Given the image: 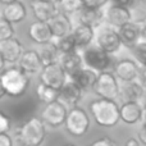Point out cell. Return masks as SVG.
Returning a JSON list of instances; mask_svg holds the SVG:
<instances>
[{
    "mask_svg": "<svg viewBox=\"0 0 146 146\" xmlns=\"http://www.w3.org/2000/svg\"><path fill=\"white\" fill-rule=\"evenodd\" d=\"M90 110L95 122L101 127L110 128L121 121V106L114 100L99 99L91 103Z\"/></svg>",
    "mask_w": 146,
    "mask_h": 146,
    "instance_id": "1",
    "label": "cell"
},
{
    "mask_svg": "<svg viewBox=\"0 0 146 146\" xmlns=\"http://www.w3.org/2000/svg\"><path fill=\"white\" fill-rule=\"evenodd\" d=\"M1 81L7 94L13 98L22 96L30 86V78L19 67H12L1 73Z\"/></svg>",
    "mask_w": 146,
    "mask_h": 146,
    "instance_id": "2",
    "label": "cell"
},
{
    "mask_svg": "<svg viewBox=\"0 0 146 146\" xmlns=\"http://www.w3.org/2000/svg\"><path fill=\"white\" fill-rule=\"evenodd\" d=\"M46 137V127L42 119L31 118L18 131V139L23 146H41Z\"/></svg>",
    "mask_w": 146,
    "mask_h": 146,
    "instance_id": "3",
    "label": "cell"
},
{
    "mask_svg": "<svg viewBox=\"0 0 146 146\" xmlns=\"http://www.w3.org/2000/svg\"><path fill=\"white\" fill-rule=\"evenodd\" d=\"M95 45L98 48H100L101 50H104L105 53L113 54L118 53L119 49L122 48V40L119 36L118 28H114L109 25L101 26L95 35Z\"/></svg>",
    "mask_w": 146,
    "mask_h": 146,
    "instance_id": "4",
    "label": "cell"
},
{
    "mask_svg": "<svg viewBox=\"0 0 146 146\" xmlns=\"http://www.w3.org/2000/svg\"><path fill=\"white\" fill-rule=\"evenodd\" d=\"M82 58L86 68H90L98 73L108 72V69L111 67V55L101 50L96 45L83 50Z\"/></svg>",
    "mask_w": 146,
    "mask_h": 146,
    "instance_id": "5",
    "label": "cell"
},
{
    "mask_svg": "<svg viewBox=\"0 0 146 146\" xmlns=\"http://www.w3.org/2000/svg\"><path fill=\"white\" fill-rule=\"evenodd\" d=\"M95 92L100 96V99L105 100H114L121 96V86L118 78L111 72H103L99 74L98 82L95 86Z\"/></svg>",
    "mask_w": 146,
    "mask_h": 146,
    "instance_id": "6",
    "label": "cell"
},
{
    "mask_svg": "<svg viewBox=\"0 0 146 146\" xmlns=\"http://www.w3.org/2000/svg\"><path fill=\"white\" fill-rule=\"evenodd\" d=\"M66 128L74 137H81L86 135L90 128V117L87 111L80 106L72 108L67 117Z\"/></svg>",
    "mask_w": 146,
    "mask_h": 146,
    "instance_id": "7",
    "label": "cell"
},
{
    "mask_svg": "<svg viewBox=\"0 0 146 146\" xmlns=\"http://www.w3.org/2000/svg\"><path fill=\"white\" fill-rule=\"evenodd\" d=\"M68 113L69 111L66 104L60 100H56L51 104H48L44 108L42 113H41V118L45 124L53 127V128H56V127H60L62 124H66Z\"/></svg>",
    "mask_w": 146,
    "mask_h": 146,
    "instance_id": "8",
    "label": "cell"
},
{
    "mask_svg": "<svg viewBox=\"0 0 146 146\" xmlns=\"http://www.w3.org/2000/svg\"><path fill=\"white\" fill-rule=\"evenodd\" d=\"M41 74V82L45 83L46 86L54 88V90L59 91L63 88V86L67 83V81L69 80L67 73L64 72V69L62 68L60 63L53 64L49 67H44Z\"/></svg>",
    "mask_w": 146,
    "mask_h": 146,
    "instance_id": "9",
    "label": "cell"
},
{
    "mask_svg": "<svg viewBox=\"0 0 146 146\" xmlns=\"http://www.w3.org/2000/svg\"><path fill=\"white\" fill-rule=\"evenodd\" d=\"M30 5L35 18L40 22L49 23L60 12L58 4L53 3L51 0H32Z\"/></svg>",
    "mask_w": 146,
    "mask_h": 146,
    "instance_id": "10",
    "label": "cell"
},
{
    "mask_svg": "<svg viewBox=\"0 0 146 146\" xmlns=\"http://www.w3.org/2000/svg\"><path fill=\"white\" fill-rule=\"evenodd\" d=\"M105 21L109 26L119 30L127 23L132 22V13L129 8L110 4V7L105 10Z\"/></svg>",
    "mask_w": 146,
    "mask_h": 146,
    "instance_id": "11",
    "label": "cell"
},
{
    "mask_svg": "<svg viewBox=\"0 0 146 146\" xmlns=\"http://www.w3.org/2000/svg\"><path fill=\"white\" fill-rule=\"evenodd\" d=\"M139 73L140 66L137 64V62L132 60V59H122V60L117 62L114 66V74L123 83L137 81Z\"/></svg>",
    "mask_w": 146,
    "mask_h": 146,
    "instance_id": "12",
    "label": "cell"
},
{
    "mask_svg": "<svg viewBox=\"0 0 146 146\" xmlns=\"http://www.w3.org/2000/svg\"><path fill=\"white\" fill-rule=\"evenodd\" d=\"M72 35L76 40V44H77V49L78 51H83L87 48H90L91 44L95 41V30L90 26H86L83 23L78 22L77 25L73 27Z\"/></svg>",
    "mask_w": 146,
    "mask_h": 146,
    "instance_id": "13",
    "label": "cell"
},
{
    "mask_svg": "<svg viewBox=\"0 0 146 146\" xmlns=\"http://www.w3.org/2000/svg\"><path fill=\"white\" fill-rule=\"evenodd\" d=\"M104 21H105V10L103 8L96 9V8H87L83 7L78 13V22L83 23L86 26H90L94 30L95 28H100L104 26Z\"/></svg>",
    "mask_w": 146,
    "mask_h": 146,
    "instance_id": "14",
    "label": "cell"
},
{
    "mask_svg": "<svg viewBox=\"0 0 146 146\" xmlns=\"http://www.w3.org/2000/svg\"><path fill=\"white\" fill-rule=\"evenodd\" d=\"M18 64H19V68L27 76L37 74V73L42 72V69H44L42 62H41V58L38 55L37 50L25 51V54L22 55V58H21Z\"/></svg>",
    "mask_w": 146,
    "mask_h": 146,
    "instance_id": "15",
    "label": "cell"
},
{
    "mask_svg": "<svg viewBox=\"0 0 146 146\" xmlns=\"http://www.w3.org/2000/svg\"><path fill=\"white\" fill-rule=\"evenodd\" d=\"M0 53L3 54L5 62L10 64L19 63L22 55L25 54L23 51V45L18 38L13 37L8 41L0 44Z\"/></svg>",
    "mask_w": 146,
    "mask_h": 146,
    "instance_id": "16",
    "label": "cell"
},
{
    "mask_svg": "<svg viewBox=\"0 0 146 146\" xmlns=\"http://www.w3.org/2000/svg\"><path fill=\"white\" fill-rule=\"evenodd\" d=\"M30 36L35 42H37L38 45H45V44L53 42L54 38L53 31L50 28V25L46 22H40L36 21L30 26Z\"/></svg>",
    "mask_w": 146,
    "mask_h": 146,
    "instance_id": "17",
    "label": "cell"
},
{
    "mask_svg": "<svg viewBox=\"0 0 146 146\" xmlns=\"http://www.w3.org/2000/svg\"><path fill=\"white\" fill-rule=\"evenodd\" d=\"M60 63L62 68L64 69V72L67 73L68 78H72L73 76H76L81 69H83V58L82 53L80 51H73L69 54H63L60 56Z\"/></svg>",
    "mask_w": 146,
    "mask_h": 146,
    "instance_id": "18",
    "label": "cell"
},
{
    "mask_svg": "<svg viewBox=\"0 0 146 146\" xmlns=\"http://www.w3.org/2000/svg\"><path fill=\"white\" fill-rule=\"evenodd\" d=\"M119 36H121L122 44L127 46L128 49H133L137 44L141 42V33H140V27L137 22H129L126 26L119 28Z\"/></svg>",
    "mask_w": 146,
    "mask_h": 146,
    "instance_id": "19",
    "label": "cell"
},
{
    "mask_svg": "<svg viewBox=\"0 0 146 146\" xmlns=\"http://www.w3.org/2000/svg\"><path fill=\"white\" fill-rule=\"evenodd\" d=\"M83 96V90L72 80H68L67 83L63 86V88L60 90V96L59 100L63 101L66 105H72L73 108H76L78 103L81 101Z\"/></svg>",
    "mask_w": 146,
    "mask_h": 146,
    "instance_id": "20",
    "label": "cell"
},
{
    "mask_svg": "<svg viewBox=\"0 0 146 146\" xmlns=\"http://www.w3.org/2000/svg\"><path fill=\"white\" fill-rule=\"evenodd\" d=\"M49 25H50V28L53 31L54 38H60L64 37V36H68L73 31V26L71 19H69V15L64 14L63 12H59L49 22Z\"/></svg>",
    "mask_w": 146,
    "mask_h": 146,
    "instance_id": "21",
    "label": "cell"
},
{
    "mask_svg": "<svg viewBox=\"0 0 146 146\" xmlns=\"http://www.w3.org/2000/svg\"><path fill=\"white\" fill-rule=\"evenodd\" d=\"M144 108L137 101H127L121 105V121L126 124H136L141 122Z\"/></svg>",
    "mask_w": 146,
    "mask_h": 146,
    "instance_id": "22",
    "label": "cell"
},
{
    "mask_svg": "<svg viewBox=\"0 0 146 146\" xmlns=\"http://www.w3.org/2000/svg\"><path fill=\"white\" fill-rule=\"evenodd\" d=\"M26 17H27V8L22 1L7 5L4 8V12H3V18H5L12 25L21 23L22 21H25Z\"/></svg>",
    "mask_w": 146,
    "mask_h": 146,
    "instance_id": "23",
    "label": "cell"
},
{
    "mask_svg": "<svg viewBox=\"0 0 146 146\" xmlns=\"http://www.w3.org/2000/svg\"><path fill=\"white\" fill-rule=\"evenodd\" d=\"M99 74H100V73L92 71V69H90V68H83L76 76L69 78V80L74 81V82L85 91V90H90V88H95Z\"/></svg>",
    "mask_w": 146,
    "mask_h": 146,
    "instance_id": "24",
    "label": "cell"
},
{
    "mask_svg": "<svg viewBox=\"0 0 146 146\" xmlns=\"http://www.w3.org/2000/svg\"><path fill=\"white\" fill-rule=\"evenodd\" d=\"M37 51H38V55H40L44 67L53 66V64L59 63V60H60L62 54L59 53L54 41L53 42L45 44V45H40V49Z\"/></svg>",
    "mask_w": 146,
    "mask_h": 146,
    "instance_id": "25",
    "label": "cell"
},
{
    "mask_svg": "<svg viewBox=\"0 0 146 146\" xmlns=\"http://www.w3.org/2000/svg\"><path fill=\"white\" fill-rule=\"evenodd\" d=\"M144 91L145 88L140 85L139 81L126 82L121 86V96L124 100V103H127V101H137L139 103Z\"/></svg>",
    "mask_w": 146,
    "mask_h": 146,
    "instance_id": "26",
    "label": "cell"
},
{
    "mask_svg": "<svg viewBox=\"0 0 146 146\" xmlns=\"http://www.w3.org/2000/svg\"><path fill=\"white\" fill-rule=\"evenodd\" d=\"M36 94H37L38 99H40L42 103H45L46 105L54 103V101H56V100H59V96H60V92H59V91L49 87V86H46L45 83H42V82L37 86V88H36Z\"/></svg>",
    "mask_w": 146,
    "mask_h": 146,
    "instance_id": "27",
    "label": "cell"
},
{
    "mask_svg": "<svg viewBox=\"0 0 146 146\" xmlns=\"http://www.w3.org/2000/svg\"><path fill=\"white\" fill-rule=\"evenodd\" d=\"M55 42L56 48H58L59 53L63 55V54H69V53H73V51H78L77 49V44H76V40L73 37V35L68 36H64V37H60V38H55L54 40Z\"/></svg>",
    "mask_w": 146,
    "mask_h": 146,
    "instance_id": "28",
    "label": "cell"
},
{
    "mask_svg": "<svg viewBox=\"0 0 146 146\" xmlns=\"http://www.w3.org/2000/svg\"><path fill=\"white\" fill-rule=\"evenodd\" d=\"M58 5L59 10L67 15L73 14V13H80V10L85 7L83 0H62Z\"/></svg>",
    "mask_w": 146,
    "mask_h": 146,
    "instance_id": "29",
    "label": "cell"
},
{
    "mask_svg": "<svg viewBox=\"0 0 146 146\" xmlns=\"http://www.w3.org/2000/svg\"><path fill=\"white\" fill-rule=\"evenodd\" d=\"M14 37V27L5 18H0V44Z\"/></svg>",
    "mask_w": 146,
    "mask_h": 146,
    "instance_id": "30",
    "label": "cell"
},
{
    "mask_svg": "<svg viewBox=\"0 0 146 146\" xmlns=\"http://www.w3.org/2000/svg\"><path fill=\"white\" fill-rule=\"evenodd\" d=\"M132 53H133L137 63L141 67H146V41H141L140 44H137L132 49Z\"/></svg>",
    "mask_w": 146,
    "mask_h": 146,
    "instance_id": "31",
    "label": "cell"
},
{
    "mask_svg": "<svg viewBox=\"0 0 146 146\" xmlns=\"http://www.w3.org/2000/svg\"><path fill=\"white\" fill-rule=\"evenodd\" d=\"M10 129V119L7 114L0 111V135L8 133V131Z\"/></svg>",
    "mask_w": 146,
    "mask_h": 146,
    "instance_id": "32",
    "label": "cell"
},
{
    "mask_svg": "<svg viewBox=\"0 0 146 146\" xmlns=\"http://www.w3.org/2000/svg\"><path fill=\"white\" fill-rule=\"evenodd\" d=\"M110 0H83V4L87 8H96V9H100L104 5L106 4Z\"/></svg>",
    "mask_w": 146,
    "mask_h": 146,
    "instance_id": "33",
    "label": "cell"
},
{
    "mask_svg": "<svg viewBox=\"0 0 146 146\" xmlns=\"http://www.w3.org/2000/svg\"><path fill=\"white\" fill-rule=\"evenodd\" d=\"M87 146H115V145H114L111 139H109V137H103V139L96 140V141H94L92 144H90Z\"/></svg>",
    "mask_w": 146,
    "mask_h": 146,
    "instance_id": "34",
    "label": "cell"
},
{
    "mask_svg": "<svg viewBox=\"0 0 146 146\" xmlns=\"http://www.w3.org/2000/svg\"><path fill=\"white\" fill-rule=\"evenodd\" d=\"M139 83L146 90V67H140V73H139V78H137Z\"/></svg>",
    "mask_w": 146,
    "mask_h": 146,
    "instance_id": "35",
    "label": "cell"
},
{
    "mask_svg": "<svg viewBox=\"0 0 146 146\" xmlns=\"http://www.w3.org/2000/svg\"><path fill=\"white\" fill-rule=\"evenodd\" d=\"M0 146H13V139L8 133L0 135Z\"/></svg>",
    "mask_w": 146,
    "mask_h": 146,
    "instance_id": "36",
    "label": "cell"
},
{
    "mask_svg": "<svg viewBox=\"0 0 146 146\" xmlns=\"http://www.w3.org/2000/svg\"><path fill=\"white\" fill-rule=\"evenodd\" d=\"M110 3L113 5H119V7H126L129 8L133 5L135 0H110Z\"/></svg>",
    "mask_w": 146,
    "mask_h": 146,
    "instance_id": "37",
    "label": "cell"
},
{
    "mask_svg": "<svg viewBox=\"0 0 146 146\" xmlns=\"http://www.w3.org/2000/svg\"><path fill=\"white\" fill-rule=\"evenodd\" d=\"M137 23L140 27V33H141V41H146V17Z\"/></svg>",
    "mask_w": 146,
    "mask_h": 146,
    "instance_id": "38",
    "label": "cell"
},
{
    "mask_svg": "<svg viewBox=\"0 0 146 146\" xmlns=\"http://www.w3.org/2000/svg\"><path fill=\"white\" fill-rule=\"evenodd\" d=\"M137 136H139V141L141 142L142 145L146 146V126H141V128H140Z\"/></svg>",
    "mask_w": 146,
    "mask_h": 146,
    "instance_id": "39",
    "label": "cell"
},
{
    "mask_svg": "<svg viewBox=\"0 0 146 146\" xmlns=\"http://www.w3.org/2000/svg\"><path fill=\"white\" fill-rule=\"evenodd\" d=\"M124 146H140V141H139V139L131 137V139H128V140L126 141Z\"/></svg>",
    "mask_w": 146,
    "mask_h": 146,
    "instance_id": "40",
    "label": "cell"
},
{
    "mask_svg": "<svg viewBox=\"0 0 146 146\" xmlns=\"http://www.w3.org/2000/svg\"><path fill=\"white\" fill-rule=\"evenodd\" d=\"M5 64H7V62H5V59H4V56H3V54L0 53V73L4 72Z\"/></svg>",
    "mask_w": 146,
    "mask_h": 146,
    "instance_id": "41",
    "label": "cell"
},
{
    "mask_svg": "<svg viewBox=\"0 0 146 146\" xmlns=\"http://www.w3.org/2000/svg\"><path fill=\"white\" fill-rule=\"evenodd\" d=\"M140 104H141V106L144 109H146V90L144 91V94H142V96H141V99H140V101H139Z\"/></svg>",
    "mask_w": 146,
    "mask_h": 146,
    "instance_id": "42",
    "label": "cell"
},
{
    "mask_svg": "<svg viewBox=\"0 0 146 146\" xmlns=\"http://www.w3.org/2000/svg\"><path fill=\"white\" fill-rule=\"evenodd\" d=\"M5 94H7V91H5V88H4V85H3V81H1V76H0V99H1Z\"/></svg>",
    "mask_w": 146,
    "mask_h": 146,
    "instance_id": "43",
    "label": "cell"
},
{
    "mask_svg": "<svg viewBox=\"0 0 146 146\" xmlns=\"http://www.w3.org/2000/svg\"><path fill=\"white\" fill-rule=\"evenodd\" d=\"M17 1H21V0H0V3L4 4L5 7H7V5H10V4H14V3H17Z\"/></svg>",
    "mask_w": 146,
    "mask_h": 146,
    "instance_id": "44",
    "label": "cell"
},
{
    "mask_svg": "<svg viewBox=\"0 0 146 146\" xmlns=\"http://www.w3.org/2000/svg\"><path fill=\"white\" fill-rule=\"evenodd\" d=\"M141 123L142 126H146V109L142 110V115H141Z\"/></svg>",
    "mask_w": 146,
    "mask_h": 146,
    "instance_id": "45",
    "label": "cell"
},
{
    "mask_svg": "<svg viewBox=\"0 0 146 146\" xmlns=\"http://www.w3.org/2000/svg\"><path fill=\"white\" fill-rule=\"evenodd\" d=\"M51 1H53V3H55V4H59V3H60L62 0H51Z\"/></svg>",
    "mask_w": 146,
    "mask_h": 146,
    "instance_id": "46",
    "label": "cell"
},
{
    "mask_svg": "<svg viewBox=\"0 0 146 146\" xmlns=\"http://www.w3.org/2000/svg\"><path fill=\"white\" fill-rule=\"evenodd\" d=\"M63 146H76V145H73V144H67V145H63Z\"/></svg>",
    "mask_w": 146,
    "mask_h": 146,
    "instance_id": "47",
    "label": "cell"
},
{
    "mask_svg": "<svg viewBox=\"0 0 146 146\" xmlns=\"http://www.w3.org/2000/svg\"><path fill=\"white\" fill-rule=\"evenodd\" d=\"M142 1H144V3H146V0H142Z\"/></svg>",
    "mask_w": 146,
    "mask_h": 146,
    "instance_id": "48",
    "label": "cell"
}]
</instances>
